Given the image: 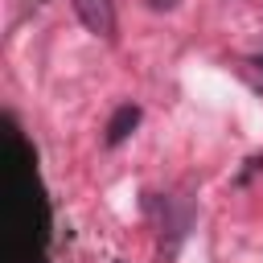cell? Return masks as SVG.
Masks as SVG:
<instances>
[{
    "label": "cell",
    "mask_w": 263,
    "mask_h": 263,
    "mask_svg": "<svg viewBox=\"0 0 263 263\" xmlns=\"http://www.w3.org/2000/svg\"><path fill=\"white\" fill-rule=\"evenodd\" d=\"M136 123H140V107L123 103V107H119V111L111 115V123H107V144H119V140H127Z\"/></svg>",
    "instance_id": "2"
},
{
    "label": "cell",
    "mask_w": 263,
    "mask_h": 263,
    "mask_svg": "<svg viewBox=\"0 0 263 263\" xmlns=\"http://www.w3.org/2000/svg\"><path fill=\"white\" fill-rule=\"evenodd\" d=\"M74 12H78V21L95 37H111L115 33V8H111V0H74Z\"/></svg>",
    "instance_id": "1"
},
{
    "label": "cell",
    "mask_w": 263,
    "mask_h": 263,
    "mask_svg": "<svg viewBox=\"0 0 263 263\" xmlns=\"http://www.w3.org/2000/svg\"><path fill=\"white\" fill-rule=\"evenodd\" d=\"M181 0H148V8H156V12H168V8H177Z\"/></svg>",
    "instance_id": "3"
}]
</instances>
